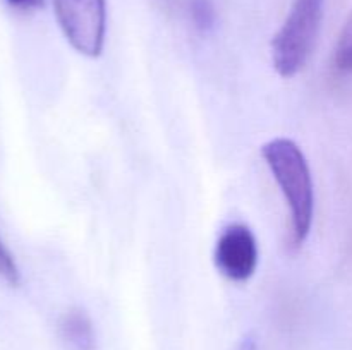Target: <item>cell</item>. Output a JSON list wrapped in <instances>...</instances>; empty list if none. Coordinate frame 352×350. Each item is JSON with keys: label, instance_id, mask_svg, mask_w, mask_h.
I'll use <instances>...</instances> for the list:
<instances>
[{"label": "cell", "instance_id": "52a82bcc", "mask_svg": "<svg viewBox=\"0 0 352 350\" xmlns=\"http://www.w3.org/2000/svg\"><path fill=\"white\" fill-rule=\"evenodd\" d=\"M189 10H191V17L195 26L199 31H210L215 24V7H213L212 0H191L189 3Z\"/></svg>", "mask_w": 352, "mask_h": 350}, {"label": "cell", "instance_id": "30bf717a", "mask_svg": "<svg viewBox=\"0 0 352 350\" xmlns=\"http://www.w3.org/2000/svg\"><path fill=\"white\" fill-rule=\"evenodd\" d=\"M236 350H258L256 338L253 335H246L239 343H237Z\"/></svg>", "mask_w": 352, "mask_h": 350}, {"label": "cell", "instance_id": "8992f818", "mask_svg": "<svg viewBox=\"0 0 352 350\" xmlns=\"http://www.w3.org/2000/svg\"><path fill=\"white\" fill-rule=\"evenodd\" d=\"M333 65L340 72H352V10L342 26L333 50Z\"/></svg>", "mask_w": 352, "mask_h": 350}, {"label": "cell", "instance_id": "277c9868", "mask_svg": "<svg viewBox=\"0 0 352 350\" xmlns=\"http://www.w3.org/2000/svg\"><path fill=\"white\" fill-rule=\"evenodd\" d=\"M215 264L232 281H246L258 266V244L250 226L232 223L226 226L215 244Z\"/></svg>", "mask_w": 352, "mask_h": 350}, {"label": "cell", "instance_id": "3957f363", "mask_svg": "<svg viewBox=\"0 0 352 350\" xmlns=\"http://www.w3.org/2000/svg\"><path fill=\"white\" fill-rule=\"evenodd\" d=\"M54 12L65 40L86 57H98L105 45V0H54Z\"/></svg>", "mask_w": 352, "mask_h": 350}, {"label": "cell", "instance_id": "6da1fadb", "mask_svg": "<svg viewBox=\"0 0 352 350\" xmlns=\"http://www.w3.org/2000/svg\"><path fill=\"white\" fill-rule=\"evenodd\" d=\"M261 156L284 194L291 218V244L301 247L313 225L315 187L301 148L287 137H275L261 146Z\"/></svg>", "mask_w": 352, "mask_h": 350}, {"label": "cell", "instance_id": "9c48e42d", "mask_svg": "<svg viewBox=\"0 0 352 350\" xmlns=\"http://www.w3.org/2000/svg\"><path fill=\"white\" fill-rule=\"evenodd\" d=\"M7 3L17 10H34L43 7L45 0H7Z\"/></svg>", "mask_w": 352, "mask_h": 350}, {"label": "cell", "instance_id": "7a4b0ae2", "mask_svg": "<svg viewBox=\"0 0 352 350\" xmlns=\"http://www.w3.org/2000/svg\"><path fill=\"white\" fill-rule=\"evenodd\" d=\"M325 0H294L272 40V62L282 78L298 74L309 60L318 38Z\"/></svg>", "mask_w": 352, "mask_h": 350}, {"label": "cell", "instance_id": "ba28073f", "mask_svg": "<svg viewBox=\"0 0 352 350\" xmlns=\"http://www.w3.org/2000/svg\"><path fill=\"white\" fill-rule=\"evenodd\" d=\"M0 278L6 280L9 285H12V287H17L21 283L19 268H17L16 259L10 254V250L7 249L2 239H0Z\"/></svg>", "mask_w": 352, "mask_h": 350}, {"label": "cell", "instance_id": "5b68a950", "mask_svg": "<svg viewBox=\"0 0 352 350\" xmlns=\"http://www.w3.org/2000/svg\"><path fill=\"white\" fill-rule=\"evenodd\" d=\"M58 333L71 350H96L95 326L85 309H67L58 321Z\"/></svg>", "mask_w": 352, "mask_h": 350}]
</instances>
